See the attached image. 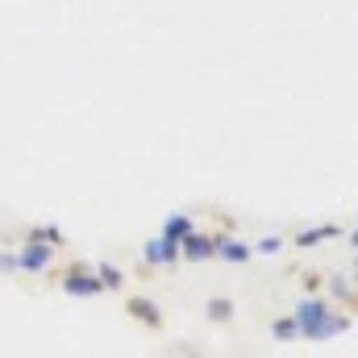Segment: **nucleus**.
<instances>
[{"label": "nucleus", "mask_w": 358, "mask_h": 358, "mask_svg": "<svg viewBox=\"0 0 358 358\" xmlns=\"http://www.w3.org/2000/svg\"><path fill=\"white\" fill-rule=\"evenodd\" d=\"M342 234H346V229H342V225H334V221H325V225H304V229H296V234H292V242H287V246H292V250H317L321 242H338Z\"/></svg>", "instance_id": "7"}, {"label": "nucleus", "mask_w": 358, "mask_h": 358, "mask_svg": "<svg viewBox=\"0 0 358 358\" xmlns=\"http://www.w3.org/2000/svg\"><path fill=\"white\" fill-rule=\"evenodd\" d=\"M217 259L229 263V267H242V263L255 259V246L246 238H238V234H217Z\"/></svg>", "instance_id": "8"}, {"label": "nucleus", "mask_w": 358, "mask_h": 358, "mask_svg": "<svg viewBox=\"0 0 358 358\" xmlns=\"http://www.w3.org/2000/svg\"><path fill=\"white\" fill-rule=\"evenodd\" d=\"M250 246H255V255H263V259H279V255L287 250V238L267 234V238H259V242H250Z\"/></svg>", "instance_id": "14"}, {"label": "nucleus", "mask_w": 358, "mask_h": 358, "mask_svg": "<svg viewBox=\"0 0 358 358\" xmlns=\"http://www.w3.org/2000/svg\"><path fill=\"white\" fill-rule=\"evenodd\" d=\"M325 287H329V296L346 308V313H355L358 308V296H355V275L350 271H334V275H325Z\"/></svg>", "instance_id": "9"}, {"label": "nucleus", "mask_w": 358, "mask_h": 358, "mask_svg": "<svg viewBox=\"0 0 358 358\" xmlns=\"http://www.w3.org/2000/svg\"><path fill=\"white\" fill-rule=\"evenodd\" d=\"M17 275H46V271L55 267V246H46V242H38V238H25L17 250Z\"/></svg>", "instance_id": "4"}, {"label": "nucleus", "mask_w": 358, "mask_h": 358, "mask_svg": "<svg viewBox=\"0 0 358 358\" xmlns=\"http://www.w3.org/2000/svg\"><path fill=\"white\" fill-rule=\"evenodd\" d=\"M176 267H179V246H176V242H163V238L142 242V263H138V275H150V271H176Z\"/></svg>", "instance_id": "5"}, {"label": "nucleus", "mask_w": 358, "mask_h": 358, "mask_svg": "<svg viewBox=\"0 0 358 358\" xmlns=\"http://www.w3.org/2000/svg\"><path fill=\"white\" fill-rule=\"evenodd\" d=\"M217 259V234H200V229H192L183 242H179V263H213Z\"/></svg>", "instance_id": "6"}, {"label": "nucleus", "mask_w": 358, "mask_h": 358, "mask_svg": "<svg viewBox=\"0 0 358 358\" xmlns=\"http://www.w3.org/2000/svg\"><path fill=\"white\" fill-rule=\"evenodd\" d=\"M125 317L134 321V325H142L146 334H163L167 329V313H163V304L159 300H150V296H125Z\"/></svg>", "instance_id": "3"}, {"label": "nucleus", "mask_w": 358, "mask_h": 358, "mask_svg": "<svg viewBox=\"0 0 358 358\" xmlns=\"http://www.w3.org/2000/svg\"><path fill=\"white\" fill-rule=\"evenodd\" d=\"M292 321H296L300 342H334L355 329V313L334 308L325 296H300L292 308Z\"/></svg>", "instance_id": "1"}, {"label": "nucleus", "mask_w": 358, "mask_h": 358, "mask_svg": "<svg viewBox=\"0 0 358 358\" xmlns=\"http://www.w3.org/2000/svg\"><path fill=\"white\" fill-rule=\"evenodd\" d=\"M55 283H59L67 296H76V300H96V296H104V287H100L92 263H71V267H63L55 275Z\"/></svg>", "instance_id": "2"}, {"label": "nucleus", "mask_w": 358, "mask_h": 358, "mask_svg": "<svg viewBox=\"0 0 358 358\" xmlns=\"http://www.w3.org/2000/svg\"><path fill=\"white\" fill-rule=\"evenodd\" d=\"M96 279H100V287H104V292H125V271L117 267V263H108V259H104V263H96Z\"/></svg>", "instance_id": "12"}, {"label": "nucleus", "mask_w": 358, "mask_h": 358, "mask_svg": "<svg viewBox=\"0 0 358 358\" xmlns=\"http://www.w3.org/2000/svg\"><path fill=\"white\" fill-rule=\"evenodd\" d=\"M267 329H271V338H275V342H283V346H287V342H300V334H296V321H292V313H279V317L271 321Z\"/></svg>", "instance_id": "13"}, {"label": "nucleus", "mask_w": 358, "mask_h": 358, "mask_svg": "<svg viewBox=\"0 0 358 358\" xmlns=\"http://www.w3.org/2000/svg\"><path fill=\"white\" fill-rule=\"evenodd\" d=\"M0 275H17V255L13 250H0Z\"/></svg>", "instance_id": "16"}, {"label": "nucleus", "mask_w": 358, "mask_h": 358, "mask_svg": "<svg viewBox=\"0 0 358 358\" xmlns=\"http://www.w3.org/2000/svg\"><path fill=\"white\" fill-rule=\"evenodd\" d=\"M234 317H238V300H234V296L221 292V296H208V300H204V321H208V325H221V329H225V325H234Z\"/></svg>", "instance_id": "10"}, {"label": "nucleus", "mask_w": 358, "mask_h": 358, "mask_svg": "<svg viewBox=\"0 0 358 358\" xmlns=\"http://www.w3.org/2000/svg\"><path fill=\"white\" fill-rule=\"evenodd\" d=\"M192 229H196V217H192V213H171V217L163 221V234H159V238H163V242H176V246H179Z\"/></svg>", "instance_id": "11"}, {"label": "nucleus", "mask_w": 358, "mask_h": 358, "mask_svg": "<svg viewBox=\"0 0 358 358\" xmlns=\"http://www.w3.org/2000/svg\"><path fill=\"white\" fill-rule=\"evenodd\" d=\"M321 287H325V271H304L300 275V292L304 296H321Z\"/></svg>", "instance_id": "15"}]
</instances>
